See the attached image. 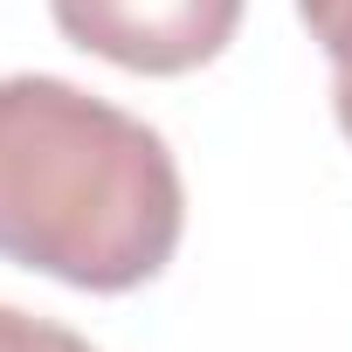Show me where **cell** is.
<instances>
[{
	"label": "cell",
	"instance_id": "obj_1",
	"mask_svg": "<svg viewBox=\"0 0 352 352\" xmlns=\"http://www.w3.org/2000/svg\"><path fill=\"white\" fill-rule=\"evenodd\" d=\"M187 235L173 145L63 76H0V263L90 297L152 283Z\"/></svg>",
	"mask_w": 352,
	"mask_h": 352
},
{
	"label": "cell",
	"instance_id": "obj_2",
	"mask_svg": "<svg viewBox=\"0 0 352 352\" xmlns=\"http://www.w3.org/2000/svg\"><path fill=\"white\" fill-rule=\"evenodd\" d=\"M242 8L249 0H49V21L111 69L187 76L235 42Z\"/></svg>",
	"mask_w": 352,
	"mask_h": 352
},
{
	"label": "cell",
	"instance_id": "obj_3",
	"mask_svg": "<svg viewBox=\"0 0 352 352\" xmlns=\"http://www.w3.org/2000/svg\"><path fill=\"white\" fill-rule=\"evenodd\" d=\"M0 352H97V345L76 338V331L56 324V318H35V311L0 304Z\"/></svg>",
	"mask_w": 352,
	"mask_h": 352
},
{
	"label": "cell",
	"instance_id": "obj_4",
	"mask_svg": "<svg viewBox=\"0 0 352 352\" xmlns=\"http://www.w3.org/2000/svg\"><path fill=\"white\" fill-rule=\"evenodd\" d=\"M297 21H304L311 42L331 56V76L352 69V0H297Z\"/></svg>",
	"mask_w": 352,
	"mask_h": 352
},
{
	"label": "cell",
	"instance_id": "obj_5",
	"mask_svg": "<svg viewBox=\"0 0 352 352\" xmlns=\"http://www.w3.org/2000/svg\"><path fill=\"white\" fill-rule=\"evenodd\" d=\"M331 111H338V131L352 138V69H338V76H331Z\"/></svg>",
	"mask_w": 352,
	"mask_h": 352
}]
</instances>
